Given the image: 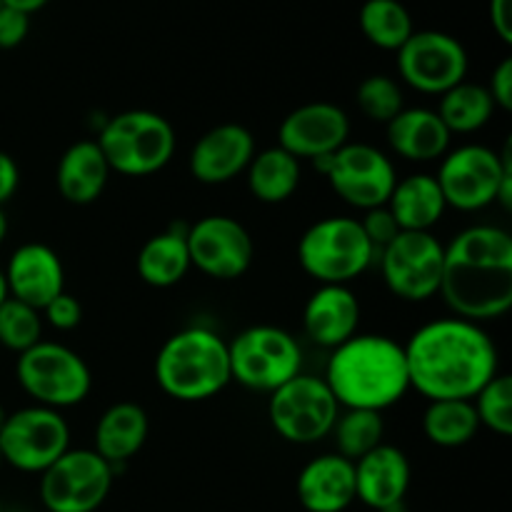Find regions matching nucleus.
I'll return each mask as SVG.
<instances>
[{"mask_svg":"<svg viewBox=\"0 0 512 512\" xmlns=\"http://www.w3.org/2000/svg\"><path fill=\"white\" fill-rule=\"evenodd\" d=\"M380 278L395 298L425 303L438 295L443 278L445 245L433 233L400 230L378 253Z\"/></svg>","mask_w":512,"mask_h":512,"instance_id":"f8f14e48","label":"nucleus"},{"mask_svg":"<svg viewBox=\"0 0 512 512\" xmlns=\"http://www.w3.org/2000/svg\"><path fill=\"white\" fill-rule=\"evenodd\" d=\"M380 512H410L405 505H398V508H388V510H380Z\"/></svg>","mask_w":512,"mask_h":512,"instance_id":"49530a36","label":"nucleus"},{"mask_svg":"<svg viewBox=\"0 0 512 512\" xmlns=\"http://www.w3.org/2000/svg\"><path fill=\"white\" fill-rule=\"evenodd\" d=\"M15 375L33 405L53 410L80 405L93 390V373L83 355L50 340H40L18 355Z\"/></svg>","mask_w":512,"mask_h":512,"instance_id":"6e6552de","label":"nucleus"},{"mask_svg":"<svg viewBox=\"0 0 512 512\" xmlns=\"http://www.w3.org/2000/svg\"><path fill=\"white\" fill-rule=\"evenodd\" d=\"M30 15L20 10L0 5V50H13L28 38Z\"/></svg>","mask_w":512,"mask_h":512,"instance_id":"4c0bfd02","label":"nucleus"},{"mask_svg":"<svg viewBox=\"0 0 512 512\" xmlns=\"http://www.w3.org/2000/svg\"><path fill=\"white\" fill-rule=\"evenodd\" d=\"M375 258L360 220L348 215H330L300 235L298 263L318 285H350L368 273Z\"/></svg>","mask_w":512,"mask_h":512,"instance_id":"0eeeda50","label":"nucleus"},{"mask_svg":"<svg viewBox=\"0 0 512 512\" xmlns=\"http://www.w3.org/2000/svg\"><path fill=\"white\" fill-rule=\"evenodd\" d=\"M0 5H3V3H0Z\"/></svg>","mask_w":512,"mask_h":512,"instance_id":"8fccbe9b","label":"nucleus"},{"mask_svg":"<svg viewBox=\"0 0 512 512\" xmlns=\"http://www.w3.org/2000/svg\"><path fill=\"white\" fill-rule=\"evenodd\" d=\"M448 208L460 213H478L500 203L505 210L512 208V148L493 150L488 145L468 143L450 148L440 158L435 173Z\"/></svg>","mask_w":512,"mask_h":512,"instance_id":"39448f33","label":"nucleus"},{"mask_svg":"<svg viewBox=\"0 0 512 512\" xmlns=\"http://www.w3.org/2000/svg\"><path fill=\"white\" fill-rule=\"evenodd\" d=\"M10 298L43 310L65 290V268L58 253L45 243H23L3 268Z\"/></svg>","mask_w":512,"mask_h":512,"instance_id":"6ab92c4d","label":"nucleus"},{"mask_svg":"<svg viewBox=\"0 0 512 512\" xmlns=\"http://www.w3.org/2000/svg\"><path fill=\"white\" fill-rule=\"evenodd\" d=\"M323 378L343 410L383 413L410 390L405 348L380 333H358L330 350Z\"/></svg>","mask_w":512,"mask_h":512,"instance_id":"7ed1b4c3","label":"nucleus"},{"mask_svg":"<svg viewBox=\"0 0 512 512\" xmlns=\"http://www.w3.org/2000/svg\"><path fill=\"white\" fill-rule=\"evenodd\" d=\"M330 435L335 438V448H338L335 453L355 463L363 455H368L370 450L383 445V413H373V410H340Z\"/></svg>","mask_w":512,"mask_h":512,"instance_id":"2f4dec72","label":"nucleus"},{"mask_svg":"<svg viewBox=\"0 0 512 512\" xmlns=\"http://www.w3.org/2000/svg\"><path fill=\"white\" fill-rule=\"evenodd\" d=\"M0 463H3V455H0Z\"/></svg>","mask_w":512,"mask_h":512,"instance_id":"de8ad7c7","label":"nucleus"},{"mask_svg":"<svg viewBox=\"0 0 512 512\" xmlns=\"http://www.w3.org/2000/svg\"><path fill=\"white\" fill-rule=\"evenodd\" d=\"M8 298V288H5V275H3V268H0V303Z\"/></svg>","mask_w":512,"mask_h":512,"instance_id":"c03bdc74","label":"nucleus"},{"mask_svg":"<svg viewBox=\"0 0 512 512\" xmlns=\"http://www.w3.org/2000/svg\"><path fill=\"white\" fill-rule=\"evenodd\" d=\"M353 468L358 503L375 512L403 505L410 483H413V468L403 450L383 443L355 460Z\"/></svg>","mask_w":512,"mask_h":512,"instance_id":"aec40b11","label":"nucleus"},{"mask_svg":"<svg viewBox=\"0 0 512 512\" xmlns=\"http://www.w3.org/2000/svg\"><path fill=\"white\" fill-rule=\"evenodd\" d=\"M340 410L325 378L300 373L270 393L268 418L285 443L313 445L330 438Z\"/></svg>","mask_w":512,"mask_h":512,"instance_id":"9d476101","label":"nucleus"},{"mask_svg":"<svg viewBox=\"0 0 512 512\" xmlns=\"http://www.w3.org/2000/svg\"><path fill=\"white\" fill-rule=\"evenodd\" d=\"M480 423L470 400H430L423 413V435L438 448L473 443Z\"/></svg>","mask_w":512,"mask_h":512,"instance_id":"c756f323","label":"nucleus"},{"mask_svg":"<svg viewBox=\"0 0 512 512\" xmlns=\"http://www.w3.org/2000/svg\"><path fill=\"white\" fill-rule=\"evenodd\" d=\"M360 328V300L348 285H318L303 308V330L315 345L335 350Z\"/></svg>","mask_w":512,"mask_h":512,"instance_id":"412c9836","label":"nucleus"},{"mask_svg":"<svg viewBox=\"0 0 512 512\" xmlns=\"http://www.w3.org/2000/svg\"><path fill=\"white\" fill-rule=\"evenodd\" d=\"M188 228L180 225H170L163 233L153 235L145 240L140 248L135 268H138L140 280L150 288H173L178 285L185 275L190 273V253H188V240H185Z\"/></svg>","mask_w":512,"mask_h":512,"instance_id":"bb28decb","label":"nucleus"},{"mask_svg":"<svg viewBox=\"0 0 512 512\" xmlns=\"http://www.w3.org/2000/svg\"><path fill=\"white\" fill-rule=\"evenodd\" d=\"M385 208L390 210L400 230L430 233L443 220L448 205L435 175L413 173L398 178Z\"/></svg>","mask_w":512,"mask_h":512,"instance_id":"a878e982","label":"nucleus"},{"mask_svg":"<svg viewBox=\"0 0 512 512\" xmlns=\"http://www.w3.org/2000/svg\"><path fill=\"white\" fill-rule=\"evenodd\" d=\"M5 418H8V413H5V408H3V405H0V430H3Z\"/></svg>","mask_w":512,"mask_h":512,"instance_id":"a18cd8bd","label":"nucleus"},{"mask_svg":"<svg viewBox=\"0 0 512 512\" xmlns=\"http://www.w3.org/2000/svg\"><path fill=\"white\" fill-rule=\"evenodd\" d=\"M355 103H358L360 113H363L365 118L373 120V123L388 125L390 120L405 108L403 88H400L398 80H393L390 75H368V78L358 85Z\"/></svg>","mask_w":512,"mask_h":512,"instance_id":"f704fd0d","label":"nucleus"},{"mask_svg":"<svg viewBox=\"0 0 512 512\" xmlns=\"http://www.w3.org/2000/svg\"><path fill=\"white\" fill-rule=\"evenodd\" d=\"M405 348L410 388L425 400H473L500 373L498 348L483 325L438 318L420 325Z\"/></svg>","mask_w":512,"mask_h":512,"instance_id":"f257e3e1","label":"nucleus"},{"mask_svg":"<svg viewBox=\"0 0 512 512\" xmlns=\"http://www.w3.org/2000/svg\"><path fill=\"white\" fill-rule=\"evenodd\" d=\"M350 143V118L340 105L315 100L290 110L278 128V145L298 160L330 158Z\"/></svg>","mask_w":512,"mask_h":512,"instance_id":"f3484780","label":"nucleus"},{"mask_svg":"<svg viewBox=\"0 0 512 512\" xmlns=\"http://www.w3.org/2000/svg\"><path fill=\"white\" fill-rule=\"evenodd\" d=\"M113 175L95 140H78L60 155L55 185L70 205H90L103 195Z\"/></svg>","mask_w":512,"mask_h":512,"instance_id":"b1692460","label":"nucleus"},{"mask_svg":"<svg viewBox=\"0 0 512 512\" xmlns=\"http://www.w3.org/2000/svg\"><path fill=\"white\" fill-rule=\"evenodd\" d=\"M230 378L255 393H273L303 373L300 343L278 325H250L228 343Z\"/></svg>","mask_w":512,"mask_h":512,"instance_id":"1a4fd4ad","label":"nucleus"},{"mask_svg":"<svg viewBox=\"0 0 512 512\" xmlns=\"http://www.w3.org/2000/svg\"><path fill=\"white\" fill-rule=\"evenodd\" d=\"M360 225H363L365 235H368V240L373 243L375 253H380V250H383L385 245L400 233L398 223H395V218L390 215V210L385 208V205H380V208H373V210H365Z\"/></svg>","mask_w":512,"mask_h":512,"instance_id":"e433bc0d","label":"nucleus"},{"mask_svg":"<svg viewBox=\"0 0 512 512\" xmlns=\"http://www.w3.org/2000/svg\"><path fill=\"white\" fill-rule=\"evenodd\" d=\"M0 512H3V508H0Z\"/></svg>","mask_w":512,"mask_h":512,"instance_id":"09e8293b","label":"nucleus"},{"mask_svg":"<svg viewBox=\"0 0 512 512\" xmlns=\"http://www.w3.org/2000/svg\"><path fill=\"white\" fill-rule=\"evenodd\" d=\"M70 450V425L60 410L28 405L8 413L0 430V455L10 468L40 475Z\"/></svg>","mask_w":512,"mask_h":512,"instance_id":"9b49d317","label":"nucleus"},{"mask_svg":"<svg viewBox=\"0 0 512 512\" xmlns=\"http://www.w3.org/2000/svg\"><path fill=\"white\" fill-rule=\"evenodd\" d=\"M495 110L498 108H495L485 85L463 80L455 88H450L448 93L440 95L435 113L440 115L450 135H470L483 130L493 120Z\"/></svg>","mask_w":512,"mask_h":512,"instance_id":"c85d7f7f","label":"nucleus"},{"mask_svg":"<svg viewBox=\"0 0 512 512\" xmlns=\"http://www.w3.org/2000/svg\"><path fill=\"white\" fill-rule=\"evenodd\" d=\"M360 30L375 48L398 53L415 33V23L400 0H365L360 8Z\"/></svg>","mask_w":512,"mask_h":512,"instance_id":"7c9ffc66","label":"nucleus"},{"mask_svg":"<svg viewBox=\"0 0 512 512\" xmlns=\"http://www.w3.org/2000/svg\"><path fill=\"white\" fill-rule=\"evenodd\" d=\"M113 480L115 470L93 448H70L40 473V503L48 512H95Z\"/></svg>","mask_w":512,"mask_h":512,"instance_id":"ddd939ff","label":"nucleus"},{"mask_svg":"<svg viewBox=\"0 0 512 512\" xmlns=\"http://www.w3.org/2000/svg\"><path fill=\"white\" fill-rule=\"evenodd\" d=\"M0 3L8 5V8L20 10V13L33 15V13H38L40 8H45V5H48L50 0H0Z\"/></svg>","mask_w":512,"mask_h":512,"instance_id":"79ce46f5","label":"nucleus"},{"mask_svg":"<svg viewBox=\"0 0 512 512\" xmlns=\"http://www.w3.org/2000/svg\"><path fill=\"white\" fill-rule=\"evenodd\" d=\"M40 315H43V320L50 328L60 330V333H68V330L78 328L80 320H83V305H80V300L75 295L63 290L58 298H53L40 310Z\"/></svg>","mask_w":512,"mask_h":512,"instance_id":"c9c22d12","label":"nucleus"},{"mask_svg":"<svg viewBox=\"0 0 512 512\" xmlns=\"http://www.w3.org/2000/svg\"><path fill=\"white\" fill-rule=\"evenodd\" d=\"M5 238H8V218H5V210L0 208V245Z\"/></svg>","mask_w":512,"mask_h":512,"instance_id":"37998d69","label":"nucleus"},{"mask_svg":"<svg viewBox=\"0 0 512 512\" xmlns=\"http://www.w3.org/2000/svg\"><path fill=\"white\" fill-rule=\"evenodd\" d=\"M490 25L505 45L512 43V0H490Z\"/></svg>","mask_w":512,"mask_h":512,"instance_id":"a19ab883","label":"nucleus"},{"mask_svg":"<svg viewBox=\"0 0 512 512\" xmlns=\"http://www.w3.org/2000/svg\"><path fill=\"white\" fill-rule=\"evenodd\" d=\"M388 145L398 158L410 163L440 160L450 150V130L433 108H403L388 125Z\"/></svg>","mask_w":512,"mask_h":512,"instance_id":"5701e85b","label":"nucleus"},{"mask_svg":"<svg viewBox=\"0 0 512 512\" xmlns=\"http://www.w3.org/2000/svg\"><path fill=\"white\" fill-rule=\"evenodd\" d=\"M315 165L325 175L333 193L350 208L363 213L388 203L398 183L393 160L368 143H345L338 153L318 160Z\"/></svg>","mask_w":512,"mask_h":512,"instance_id":"4468645a","label":"nucleus"},{"mask_svg":"<svg viewBox=\"0 0 512 512\" xmlns=\"http://www.w3.org/2000/svg\"><path fill=\"white\" fill-rule=\"evenodd\" d=\"M475 415H478L480 428H488L490 433L508 438L512 435V378L505 373L495 375L490 383L478 390L473 400Z\"/></svg>","mask_w":512,"mask_h":512,"instance_id":"72a5a7b5","label":"nucleus"},{"mask_svg":"<svg viewBox=\"0 0 512 512\" xmlns=\"http://www.w3.org/2000/svg\"><path fill=\"white\" fill-rule=\"evenodd\" d=\"M153 370L158 388L178 403H203L233 383L228 340L200 325L170 335Z\"/></svg>","mask_w":512,"mask_h":512,"instance_id":"20e7f679","label":"nucleus"},{"mask_svg":"<svg viewBox=\"0 0 512 512\" xmlns=\"http://www.w3.org/2000/svg\"><path fill=\"white\" fill-rule=\"evenodd\" d=\"M43 340V315L40 310L20 303L15 298H5L0 303V345L10 353H25L35 343Z\"/></svg>","mask_w":512,"mask_h":512,"instance_id":"473e14b6","label":"nucleus"},{"mask_svg":"<svg viewBox=\"0 0 512 512\" xmlns=\"http://www.w3.org/2000/svg\"><path fill=\"white\" fill-rule=\"evenodd\" d=\"M300 178H303L300 160L280 145L255 153L245 170L248 190L265 205H280L293 198L300 188Z\"/></svg>","mask_w":512,"mask_h":512,"instance_id":"cd10ccee","label":"nucleus"},{"mask_svg":"<svg viewBox=\"0 0 512 512\" xmlns=\"http://www.w3.org/2000/svg\"><path fill=\"white\" fill-rule=\"evenodd\" d=\"M493 98L495 108L510 113L512 110V58H503L495 65L493 75H490V83L485 85Z\"/></svg>","mask_w":512,"mask_h":512,"instance_id":"58836bf2","label":"nucleus"},{"mask_svg":"<svg viewBox=\"0 0 512 512\" xmlns=\"http://www.w3.org/2000/svg\"><path fill=\"white\" fill-rule=\"evenodd\" d=\"M110 170L125 178H148L173 160L175 128L153 110H125L105 120L95 138Z\"/></svg>","mask_w":512,"mask_h":512,"instance_id":"423d86ee","label":"nucleus"},{"mask_svg":"<svg viewBox=\"0 0 512 512\" xmlns=\"http://www.w3.org/2000/svg\"><path fill=\"white\" fill-rule=\"evenodd\" d=\"M148 433V413L138 403H115L98 418L93 450L115 470L143 450Z\"/></svg>","mask_w":512,"mask_h":512,"instance_id":"393cba45","label":"nucleus"},{"mask_svg":"<svg viewBox=\"0 0 512 512\" xmlns=\"http://www.w3.org/2000/svg\"><path fill=\"white\" fill-rule=\"evenodd\" d=\"M190 265L213 280H238L250 270L255 245L243 223L230 215H205L185 233Z\"/></svg>","mask_w":512,"mask_h":512,"instance_id":"dca6fc26","label":"nucleus"},{"mask_svg":"<svg viewBox=\"0 0 512 512\" xmlns=\"http://www.w3.org/2000/svg\"><path fill=\"white\" fill-rule=\"evenodd\" d=\"M255 153V135L245 125L223 123L200 135L190 150L188 165L198 183L225 185L245 175Z\"/></svg>","mask_w":512,"mask_h":512,"instance_id":"a211bd4d","label":"nucleus"},{"mask_svg":"<svg viewBox=\"0 0 512 512\" xmlns=\"http://www.w3.org/2000/svg\"><path fill=\"white\" fill-rule=\"evenodd\" d=\"M440 298L455 318L498 320L512 308V238L498 225H470L445 245Z\"/></svg>","mask_w":512,"mask_h":512,"instance_id":"f03ea898","label":"nucleus"},{"mask_svg":"<svg viewBox=\"0 0 512 512\" xmlns=\"http://www.w3.org/2000/svg\"><path fill=\"white\" fill-rule=\"evenodd\" d=\"M468 50L443 30H415L398 50V73L423 95H443L468 78Z\"/></svg>","mask_w":512,"mask_h":512,"instance_id":"2eb2a0df","label":"nucleus"},{"mask_svg":"<svg viewBox=\"0 0 512 512\" xmlns=\"http://www.w3.org/2000/svg\"><path fill=\"white\" fill-rule=\"evenodd\" d=\"M305 512H345L355 503V468L338 453H325L305 463L295 483Z\"/></svg>","mask_w":512,"mask_h":512,"instance_id":"4be33fe9","label":"nucleus"},{"mask_svg":"<svg viewBox=\"0 0 512 512\" xmlns=\"http://www.w3.org/2000/svg\"><path fill=\"white\" fill-rule=\"evenodd\" d=\"M18 185H20L18 163H15L8 153L0 150V208H3L15 193H18Z\"/></svg>","mask_w":512,"mask_h":512,"instance_id":"ea45409f","label":"nucleus"}]
</instances>
